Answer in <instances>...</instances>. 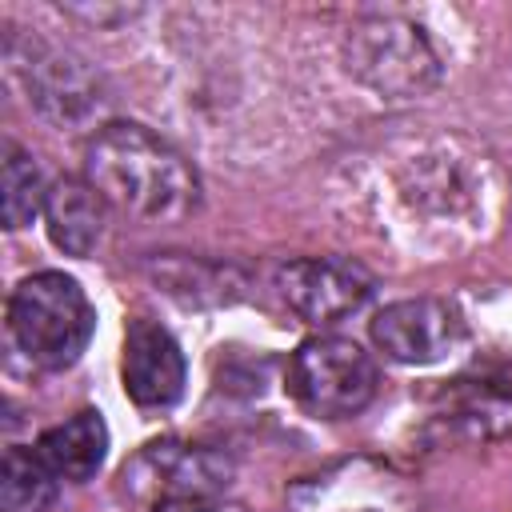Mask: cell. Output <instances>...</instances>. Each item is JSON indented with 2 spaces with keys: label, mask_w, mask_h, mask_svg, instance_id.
I'll return each instance as SVG.
<instances>
[{
  "label": "cell",
  "mask_w": 512,
  "mask_h": 512,
  "mask_svg": "<svg viewBox=\"0 0 512 512\" xmlns=\"http://www.w3.org/2000/svg\"><path fill=\"white\" fill-rule=\"evenodd\" d=\"M84 180L108 208L144 224H172L200 208V176L192 160L136 120H108L88 136Z\"/></svg>",
  "instance_id": "6da1fadb"
},
{
  "label": "cell",
  "mask_w": 512,
  "mask_h": 512,
  "mask_svg": "<svg viewBox=\"0 0 512 512\" xmlns=\"http://www.w3.org/2000/svg\"><path fill=\"white\" fill-rule=\"evenodd\" d=\"M292 504L296 512H408L400 480L364 460L304 480L292 492Z\"/></svg>",
  "instance_id": "30bf717a"
},
{
  "label": "cell",
  "mask_w": 512,
  "mask_h": 512,
  "mask_svg": "<svg viewBox=\"0 0 512 512\" xmlns=\"http://www.w3.org/2000/svg\"><path fill=\"white\" fill-rule=\"evenodd\" d=\"M120 376H124V392L136 408H172L184 396L188 364H184L176 336L164 324L140 316L124 332Z\"/></svg>",
  "instance_id": "9c48e42d"
},
{
  "label": "cell",
  "mask_w": 512,
  "mask_h": 512,
  "mask_svg": "<svg viewBox=\"0 0 512 512\" xmlns=\"http://www.w3.org/2000/svg\"><path fill=\"white\" fill-rule=\"evenodd\" d=\"M372 272L344 256H300L276 268V292L280 300L304 320V324H340L344 316L360 312L372 300Z\"/></svg>",
  "instance_id": "52a82bcc"
},
{
  "label": "cell",
  "mask_w": 512,
  "mask_h": 512,
  "mask_svg": "<svg viewBox=\"0 0 512 512\" xmlns=\"http://www.w3.org/2000/svg\"><path fill=\"white\" fill-rule=\"evenodd\" d=\"M64 12L76 16V20H92V24H100V28H112V24L132 20L140 8H128V4H68Z\"/></svg>",
  "instance_id": "9a60e30c"
},
{
  "label": "cell",
  "mask_w": 512,
  "mask_h": 512,
  "mask_svg": "<svg viewBox=\"0 0 512 512\" xmlns=\"http://www.w3.org/2000/svg\"><path fill=\"white\" fill-rule=\"evenodd\" d=\"M8 332L16 348L44 372L72 368L92 332H96V308L80 280L44 268L24 276L8 296Z\"/></svg>",
  "instance_id": "7a4b0ae2"
},
{
  "label": "cell",
  "mask_w": 512,
  "mask_h": 512,
  "mask_svg": "<svg viewBox=\"0 0 512 512\" xmlns=\"http://www.w3.org/2000/svg\"><path fill=\"white\" fill-rule=\"evenodd\" d=\"M372 344L396 364H436L464 340V316L440 296H408L384 304L372 324Z\"/></svg>",
  "instance_id": "ba28073f"
},
{
  "label": "cell",
  "mask_w": 512,
  "mask_h": 512,
  "mask_svg": "<svg viewBox=\"0 0 512 512\" xmlns=\"http://www.w3.org/2000/svg\"><path fill=\"white\" fill-rule=\"evenodd\" d=\"M32 452L44 460V468L56 480L84 484L100 472V464L108 456V424H104L100 412L84 408V412L68 416L64 424H52L48 432H40Z\"/></svg>",
  "instance_id": "7c38bea8"
},
{
  "label": "cell",
  "mask_w": 512,
  "mask_h": 512,
  "mask_svg": "<svg viewBox=\"0 0 512 512\" xmlns=\"http://www.w3.org/2000/svg\"><path fill=\"white\" fill-rule=\"evenodd\" d=\"M104 224H108V204L84 176H56L48 184L44 228L64 256H80V260L92 256L96 244L104 240Z\"/></svg>",
  "instance_id": "8fae6325"
},
{
  "label": "cell",
  "mask_w": 512,
  "mask_h": 512,
  "mask_svg": "<svg viewBox=\"0 0 512 512\" xmlns=\"http://www.w3.org/2000/svg\"><path fill=\"white\" fill-rule=\"evenodd\" d=\"M288 396L316 420L360 416L380 392V368L348 336H308L284 372Z\"/></svg>",
  "instance_id": "277c9868"
},
{
  "label": "cell",
  "mask_w": 512,
  "mask_h": 512,
  "mask_svg": "<svg viewBox=\"0 0 512 512\" xmlns=\"http://www.w3.org/2000/svg\"><path fill=\"white\" fill-rule=\"evenodd\" d=\"M192 512H248L240 504H204V508H192Z\"/></svg>",
  "instance_id": "2e32d148"
},
{
  "label": "cell",
  "mask_w": 512,
  "mask_h": 512,
  "mask_svg": "<svg viewBox=\"0 0 512 512\" xmlns=\"http://www.w3.org/2000/svg\"><path fill=\"white\" fill-rule=\"evenodd\" d=\"M48 184L36 168V160L20 144H4V172H0V216L8 232L28 228L36 216H44Z\"/></svg>",
  "instance_id": "5bb4252c"
},
{
  "label": "cell",
  "mask_w": 512,
  "mask_h": 512,
  "mask_svg": "<svg viewBox=\"0 0 512 512\" xmlns=\"http://www.w3.org/2000/svg\"><path fill=\"white\" fill-rule=\"evenodd\" d=\"M60 496V480L44 468L32 448L12 444L0 460V504L4 512H48Z\"/></svg>",
  "instance_id": "4fadbf2b"
},
{
  "label": "cell",
  "mask_w": 512,
  "mask_h": 512,
  "mask_svg": "<svg viewBox=\"0 0 512 512\" xmlns=\"http://www.w3.org/2000/svg\"><path fill=\"white\" fill-rule=\"evenodd\" d=\"M124 492L148 508H204L212 504L228 480H232V460H224L212 448L200 444H176V440H156L144 444L120 472Z\"/></svg>",
  "instance_id": "5b68a950"
},
{
  "label": "cell",
  "mask_w": 512,
  "mask_h": 512,
  "mask_svg": "<svg viewBox=\"0 0 512 512\" xmlns=\"http://www.w3.org/2000/svg\"><path fill=\"white\" fill-rule=\"evenodd\" d=\"M16 68L24 76L32 108L48 124L68 128V132L104 128L100 116L108 112V92H104V80L88 68V60L56 44H28V56Z\"/></svg>",
  "instance_id": "8992f818"
},
{
  "label": "cell",
  "mask_w": 512,
  "mask_h": 512,
  "mask_svg": "<svg viewBox=\"0 0 512 512\" xmlns=\"http://www.w3.org/2000/svg\"><path fill=\"white\" fill-rule=\"evenodd\" d=\"M344 68L384 100H420L444 76L432 40L404 16L356 20L344 32Z\"/></svg>",
  "instance_id": "3957f363"
}]
</instances>
